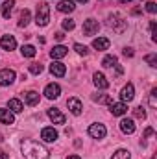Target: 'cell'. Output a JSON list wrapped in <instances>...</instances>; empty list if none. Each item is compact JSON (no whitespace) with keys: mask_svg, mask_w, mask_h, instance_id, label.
<instances>
[{"mask_svg":"<svg viewBox=\"0 0 157 159\" xmlns=\"http://www.w3.org/2000/svg\"><path fill=\"white\" fill-rule=\"evenodd\" d=\"M2 141H4V139H2V135H0V143H2Z\"/></svg>","mask_w":157,"mask_h":159,"instance_id":"44","label":"cell"},{"mask_svg":"<svg viewBox=\"0 0 157 159\" xmlns=\"http://www.w3.org/2000/svg\"><path fill=\"white\" fill-rule=\"evenodd\" d=\"M74 50L78 52L79 56H87V54H89V48H87L85 44H79V43H76V44H74Z\"/></svg>","mask_w":157,"mask_h":159,"instance_id":"30","label":"cell"},{"mask_svg":"<svg viewBox=\"0 0 157 159\" xmlns=\"http://www.w3.org/2000/svg\"><path fill=\"white\" fill-rule=\"evenodd\" d=\"M120 129H122V133L131 135L135 131V122H133V119H122L120 120Z\"/></svg>","mask_w":157,"mask_h":159,"instance_id":"16","label":"cell"},{"mask_svg":"<svg viewBox=\"0 0 157 159\" xmlns=\"http://www.w3.org/2000/svg\"><path fill=\"white\" fill-rule=\"evenodd\" d=\"M15 122V117H13V113L9 111V109H6V107H2L0 109V124H13Z\"/></svg>","mask_w":157,"mask_h":159,"instance_id":"19","label":"cell"},{"mask_svg":"<svg viewBox=\"0 0 157 159\" xmlns=\"http://www.w3.org/2000/svg\"><path fill=\"white\" fill-rule=\"evenodd\" d=\"M144 61H146L150 67H157V56L155 54H148V56L144 57Z\"/></svg>","mask_w":157,"mask_h":159,"instance_id":"32","label":"cell"},{"mask_svg":"<svg viewBox=\"0 0 157 159\" xmlns=\"http://www.w3.org/2000/svg\"><path fill=\"white\" fill-rule=\"evenodd\" d=\"M117 63H118L117 56H105V57H104V61H102V65H104L105 69H113Z\"/></svg>","mask_w":157,"mask_h":159,"instance_id":"26","label":"cell"},{"mask_svg":"<svg viewBox=\"0 0 157 159\" xmlns=\"http://www.w3.org/2000/svg\"><path fill=\"white\" fill-rule=\"evenodd\" d=\"M155 94H157V91H155V89H154V91L150 93V106H152L154 109H155V107H157V100H155Z\"/></svg>","mask_w":157,"mask_h":159,"instance_id":"34","label":"cell"},{"mask_svg":"<svg viewBox=\"0 0 157 159\" xmlns=\"http://www.w3.org/2000/svg\"><path fill=\"white\" fill-rule=\"evenodd\" d=\"M76 2H81V4H87L89 0H76Z\"/></svg>","mask_w":157,"mask_h":159,"instance_id":"43","label":"cell"},{"mask_svg":"<svg viewBox=\"0 0 157 159\" xmlns=\"http://www.w3.org/2000/svg\"><path fill=\"white\" fill-rule=\"evenodd\" d=\"M133 117H135V119H142V120H144V119H146V111L139 106V107H135V109H133Z\"/></svg>","mask_w":157,"mask_h":159,"instance_id":"31","label":"cell"},{"mask_svg":"<svg viewBox=\"0 0 157 159\" xmlns=\"http://www.w3.org/2000/svg\"><path fill=\"white\" fill-rule=\"evenodd\" d=\"M13 7H15V0H4V4H2V17L4 19H9Z\"/></svg>","mask_w":157,"mask_h":159,"instance_id":"23","label":"cell"},{"mask_svg":"<svg viewBox=\"0 0 157 159\" xmlns=\"http://www.w3.org/2000/svg\"><path fill=\"white\" fill-rule=\"evenodd\" d=\"M50 72H52L54 76L61 78V76H65V72H67V67H65L61 61H54V63L50 65Z\"/></svg>","mask_w":157,"mask_h":159,"instance_id":"15","label":"cell"},{"mask_svg":"<svg viewBox=\"0 0 157 159\" xmlns=\"http://www.w3.org/2000/svg\"><path fill=\"white\" fill-rule=\"evenodd\" d=\"M37 26H46L50 22V6L46 2H41L37 6V15H35Z\"/></svg>","mask_w":157,"mask_h":159,"instance_id":"2","label":"cell"},{"mask_svg":"<svg viewBox=\"0 0 157 159\" xmlns=\"http://www.w3.org/2000/svg\"><path fill=\"white\" fill-rule=\"evenodd\" d=\"M150 32H152V39L154 41H157V32H155V22L152 20L150 22Z\"/></svg>","mask_w":157,"mask_h":159,"instance_id":"36","label":"cell"},{"mask_svg":"<svg viewBox=\"0 0 157 159\" xmlns=\"http://www.w3.org/2000/svg\"><path fill=\"white\" fill-rule=\"evenodd\" d=\"M135 98V87H133V83H126L124 87H122V91H120V100L124 102V104H128V102H131Z\"/></svg>","mask_w":157,"mask_h":159,"instance_id":"6","label":"cell"},{"mask_svg":"<svg viewBox=\"0 0 157 159\" xmlns=\"http://www.w3.org/2000/svg\"><path fill=\"white\" fill-rule=\"evenodd\" d=\"M7 109H9L11 113H20V111L24 109V106H22V102H20L19 98H11V100L7 102Z\"/></svg>","mask_w":157,"mask_h":159,"instance_id":"22","label":"cell"},{"mask_svg":"<svg viewBox=\"0 0 157 159\" xmlns=\"http://www.w3.org/2000/svg\"><path fill=\"white\" fill-rule=\"evenodd\" d=\"M89 135L92 137V139H104L105 135H107V129H105V126L104 124H91L89 126Z\"/></svg>","mask_w":157,"mask_h":159,"instance_id":"5","label":"cell"},{"mask_svg":"<svg viewBox=\"0 0 157 159\" xmlns=\"http://www.w3.org/2000/svg\"><path fill=\"white\" fill-rule=\"evenodd\" d=\"M122 54H124V56H126V57H133V48H129V46H126V48H124V52H122Z\"/></svg>","mask_w":157,"mask_h":159,"instance_id":"37","label":"cell"},{"mask_svg":"<svg viewBox=\"0 0 157 159\" xmlns=\"http://www.w3.org/2000/svg\"><path fill=\"white\" fill-rule=\"evenodd\" d=\"M154 135V129L152 128H146V131H144V137H152Z\"/></svg>","mask_w":157,"mask_h":159,"instance_id":"39","label":"cell"},{"mask_svg":"<svg viewBox=\"0 0 157 159\" xmlns=\"http://www.w3.org/2000/svg\"><path fill=\"white\" fill-rule=\"evenodd\" d=\"M67 106H69V109H70V113H72L74 117H79L81 111H83V104L79 102V98H76V96L69 98V100H67Z\"/></svg>","mask_w":157,"mask_h":159,"instance_id":"8","label":"cell"},{"mask_svg":"<svg viewBox=\"0 0 157 159\" xmlns=\"http://www.w3.org/2000/svg\"><path fill=\"white\" fill-rule=\"evenodd\" d=\"M74 26H76V24H74L72 19H65V20H63V30L70 32V30H74Z\"/></svg>","mask_w":157,"mask_h":159,"instance_id":"33","label":"cell"},{"mask_svg":"<svg viewBox=\"0 0 157 159\" xmlns=\"http://www.w3.org/2000/svg\"><path fill=\"white\" fill-rule=\"evenodd\" d=\"M107 24H109V28H113V32H117V34H122V32L126 30V26H128L126 20H124V17H122L120 13H111Z\"/></svg>","mask_w":157,"mask_h":159,"instance_id":"3","label":"cell"},{"mask_svg":"<svg viewBox=\"0 0 157 159\" xmlns=\"http://www.w3.org/2000/svg\"><path fill=\"white\" fill-rule=\"evenodd\" d=\"M0 46H2L4 50L11 52V50L17 48V41H15L13 35H2V39H0Z\"/></svg>","mask_w":157,"mask_h":159,"instance_id":"14","label":"cell"},{"mask_svg":"<svg viewBox=\"0 0 157 159\" xmlns=\"http://www.w3.org/2000/svg\"><path fill=\"white\" fill-rule=\"evenodd\" d=\"M15 70H11V69H2L0 70V85H4V87H7V85H11L13 81H15Z\"/></svg>","mask_w":157,"mask_h":159,"instance_id":"7","label":"cell"},{"mask_svg":"<svg viewBox=\"0 0 157 159\" xmlns=\"http://www.w3.org/2000/svg\"><path fill=\"white\" fill-rule=\"evenodd\" d=\"M20 148H22V154H24L26 159H46L48 157V150L41 143H37V141L26 139V141H22Z\"/></svg>","mask_w":157,"mask_h":159,"instance_id":"1","label":"cell"},{"mask_svg":"<svg viewBox=\"0 0 157 159\" xmlns=\"http://www.w3.org/2000/svg\"><path fill=\"white\" fill-rule=\"evenodd\" d=\"M92 81H94V85H96L98 89H107V87H109V81H107V78H105L102 72H94V74H92Z\"/></svg>","mask_w":157,"mask_h":159,"instance_id":"17","label":"cell"},{"mask_svg":"<svg viewBox=\"0 0 157 159\" xmlns=\"http://www.w3.org/2000/svg\"><path fill=\"white\" fill-rule=\"evenodd\" d=\"M28 70H30L32 74H35V76H37V74L43 72V65H39V63H32V65L28 67Z\"/></svg>","mask_w":157,"mask_h":159,"instance_id":"29","label":"cell"},{"mask_svg":"<svg viewBox=\"0 0 157 159\" xmlns=\"http://www.w3.org/2000/svg\"><path fill=\"white\" fill-rule=\"evenodd\" d=\"M0 159H9V156H7L4 150H0Z\"/></svg>","mask_w":157,"mask_h":159,"instance_id":"40","label":"cell"},{"mask_svg":"<svg viewBox=\"0 0 157 159\" xmlns=\"http://www.w3.org/2000/svg\"><path fill=\"white\" fill-rule=\"evenodd\" d=\"M20 54H22L24 57H34V56L37 54V50H35V46H32V44H24V46L20 48Z\"/></svg>","mask_w":157,"mask_h":159,"instance_id":"25","label":"cell"},{"mask_svg":"<svg viewBox=\"0 0 157 159\" xmlns=\"http://www.w3.org/2000/svg\"><path fill=\"white\" fill-rule=\"evenodd\" d=\"M109 39H105V37H98V39L92 41V48L94 50H100V52H104V50H107L109 48Z\"/></svg>","mask_w":157,"mask_h":159,"instance_id":"20","label":"cell"},{"mask_svg":"<svg viewBox=\"0 0 157 159\" xmlns=\"http://www.w3.org/2000/svg\"><path fill=\"white\" fill-rule=\"evenodd\" d=\"M118 2H122V4H129L131 0H118Z\"/></svg>","mask_w":157,"mask_h":159,"instance_id":"42","label":"cell"},{"mask_svg":"<svg viewBox=\"0 0 157 159\" xmlns=\"http://www.w3.org/2000/svg\"><path fill=\"white\" fill-rule=\"evenodd\" d=\"M30 20H32V13H30V9H22V11H20V17H19V26L24 28V26L30 24Z\"/></svg>","mask_w":157,"mask_h":159,"instance_id":"24","label":"cell"},{"mask_svg":"<svg viewBox=\"0 0 157 159\" xmlns=\"http://www.w3.org/2000/svg\"><path fill=\"white\" fill-rule=\"evenodd\" d=\"M146 11H148V13H155L157 11V4L155 2H148V4H146Z\"/></svg>","mask_w":157,"mask_h":159,"instance_id":"35","label":"cell"},{"mask_svg":"<svg viewBox=\"0 0 157 159\" xmlns=\"http://www.w3.org/2000/svg\"><path fill=\"white\" fill-rule=\"evenodd\" d=\"M111 159H131V154L128 152V150H124V148H120V150H117L113 156H111Z\"/></svg>","mask_w":157,"mask_h":159,"instance_id":"27","label":"cell"},{"mask_svg":"<svg viewBox=\"0 0 157 159\" xmlns=\"http://www.w3.org/2000/svg\"><path fill=\"white\" fill-rule=\"evenodd\" d=\"M59 94H61V87H59L57 83H48V85L44 87V96H46L48 100H56Z\"/></svg>","mask_w":157,"mask_h":159,"instance_id":"10","label":"cell"},{"mask_svg":"<svg viewBox=\"0 0 157 159\" xmlns=\"http://www.w3.org/2000/svg\"><path fill=\"white\" fill-rule=\"evenodd\" d=\"M92 100H94V102H98V104H111V98H109L107 94H102V93L94 94V96H92Z\"/></svg>","mask_w":157,"mask_h":159,"instance_id":"28","label":"cell"},{"mask_svg":"<svg viewBox=\"0 0 157 159\" xmlns=\"http://www.w3.org/2000/svg\"><path fill=\"white\" fill-rule=\"evenodd\" d=\"M57 137H59V133L54 129V128H43L41 129V139L44 141V143H56L57 141Z\"/></svg>","mask_w":157,"mask_h":159,"instance_id":"9","label":"cell"},{"mask_svg":"<svg viewBox=\"0 0 157 159\" xmlns=\"http://www.w3.org/2000/svg\"><path fill=\"white\" fill-rule=\"evenodd\" d=\"M24 102H26L28 106H37V104H39V93H37V91H28V93L24 94Z\"/></svg>","mask_w":157,"mask_h":159,"instance_id":"21","label":"cell"},{"mask_svg":"<svg viewBox=\"0 0 157 159\" xmlns=\"http://www.w3.org/2000/svg\"><path fill=\"white\" fill-rule=\"evenodd\" d=\"M74 0H59V4H57V11H61V13H72L74 11Z\"/></svg>","mask_w":157,"mask_h":159,"instance_id":"18","label":"cell"},{"mask_svg":"<svg viewBox=\"0 0 157 159\" xmlns=\"http://www.w3.org/2000/svg\"><path fill=\"white\" fill-rule=\"evenodd\" d=\"M67 54H69V48H67V46H63V44H57V46H54V48L50 50V57H52L54 61L63 59Z\"/></svg>","mask_w":157,"mask_h":159,"instance_id":"12","label":"cell"},{"mask_svg":"<svg viewBox=\"0 0 157 159\" xmlns=\"http://www.w3.org/2000/svg\"><path fill=\"white\" fill-rule=\"evenodd\" d=\"M54 37H56L57 41H63L65 39V34H63V32H57V34H54Z\"/></svg>","mask_w":157,"mask_h":159,"instance_id":"38","label":"cell"},{"mask_svg":"<svg viewBox=\"0 0 157 159\" xmlns=\"http://www.w3.org/2000/svg\"><path fill=\"white\" fill-rule=\"evenodd\" d=\"M48 119L52 120L54 124H65V120H67L65 115H63L57 107H50V109H48Z\"/></svg>","mask_w":157,"mask_h":159,"instance_id":"13","label":"cell"},{"mask_svg":"<svg viewBox=\"0 0 157 159\" xmlns=\"http://www.w3.org/2000/svg\"><path fill=\"white\" fill-rule=\"evenodd\" d=\"M98 30H100L98 20H94V19H87V20L83 22V35L92 37V35H96V34H98Z\"/></svg>","mask_w":157,"mask_h":159,"instance_id":"4","label":"cell"},{"mask_svg":"<svg viewBox=\"0 0 157 159\" xmlns=\"http://www.w3.org/2000/svg\"><path fill=\"white\" fill-rule=\"evenodd\" d=\"M109 111H111L113 117H122V115H126L128 106H126L124 102H111V104H109Z\"/></svg>","mask_w":157,"mask_h":159,"instance_id":"11","label":"cell"},{"mask_svg":"<svg viewBox=\"0 0 157 159\" xmlns=\"http://www.w3.org/2000/svg\"><path fill=\"white\" fill-rule=\"evenodd\" d=\"M67 159H81V157H79V156H69Z\"/></svg>","mask_w":157,"mask_h":159,"instance_id":"41","label":"cell"}]
</instances>
